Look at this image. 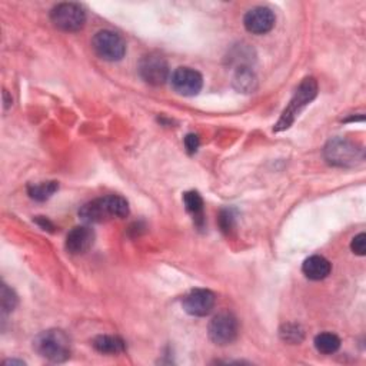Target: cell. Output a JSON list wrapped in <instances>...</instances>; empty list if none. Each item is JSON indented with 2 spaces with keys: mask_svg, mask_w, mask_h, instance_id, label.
<instances>
[{
  "mask_svg": "<svg viewBox=\"0 0 366 366\" xmlns=\"http://www.w3.org/2000/svg\"><path fill=\"white\" fill-rule=\"evenodd\" d=\"M129 203L119 195H109L85 203L79 210V218L86 223H102L113 218H126Z\"/></svg>",
  "mask_w": 366,
  "mask_h": 366,
  "instance_id": "obj_1",
  "label": "cell"
},
{
  "mask_svg": "<svg viewBox=\"0 0 366 366\" xmlns=\"http://www.w3.org/2000/svg\"><path fill=\"white\" fill-rule=\"evenodd\" d=\"M33 349L50 362L62 363L70 358L72 342L65 331L48 329L34 338Z\"/></svg>",
  "mask_w": 366,
  "mask_h": 366,
  "instance_id": "obj_2",
  "label": "cell"
},
{
  "mask_svg": "<svg viewBox=\"0 0 366 366\" xmlns=\"http://www.w3.org/2000/svg\"><path fill=\"white\" fill-rule=\"evenodd\" d=\"M318 94V82L314 78H306L298 86L294 98L289 102V105L282 112L278 123L274 128V132H282L291 128L301 112L309 105Z\"/></svg>",
  "mask_w": 366,
  "mask_h": 366,
  "instance_id": "obj_3",
  "label": "cell"
},
{
  "mask_svg": "<svg viewBox=\"0 0 366 366\" xmlns=\"http://www.w3.org/2000/svg\"><path fill=\"white\" fill-rule=\"evenodd\" d=\"M325 158L329 165L351 167L365 159V153L358 143L345 138H335L325 146Z\"/></svg>",
  "mask_w": 366,
  "mask_h": 366,
  "instance_id": "obj_4",
  "label": "cell"
},
{
  "mask_svg": "<svg viewBox=\"0 0 366 366\" xmlns=\"http://www.w3.org/2000/svg\"><path fill=\"white\" fill-rule=\"evenodd\" d=\"M92 48L101 59L106 62H119L126 53L123 37L113 30H99L93 36Z\"/></svg>",
  "mask_w": 366,
  "mask_h": 366,
  "instance_id": "obj_5",
  "label": "cell"
},
{
  "mask_svg": "<svg viewBox=\"0 0 366 366\" xmlns=\"http://www.w3.org/2000/svg\"><path fill=\"white\" fill-rule=\"evenodd\" d=\"M50 21L63 32H78L86 23V12L78 3H59L52 9Z\"/></svg>",
  "mask_w": 366,
  "mask_h": 366,
  "instance_id": "obj_6",
  "label": "cell"
},
{
  "mask_svg": "<svg viewBox=\"0 0 366 366\" xmlns=\"http://www.w3.org/2000/svg\"><path fill=\"white\" fill-rule=\"evenodd\" d=\"M207 331L212 342L219 346H226L238 338L239 323L234 314L221 312L210 321Z\"/></svg>",
  "mask_w": 366,
  "mask_h": 366,
  "instance_id": "obj_7",
  "label": "cell"
},
{
  "mask_svg": "<svg viewBox=\"0 0 366 366\" xmlns=\"http://www.w3.org/2000/svg\"><path fill=\"white\" fill-rule=\"evenodd\" d=\"M139 74L141 78L152 86H162L169 78V65L165 57L156 53H150L145 56L139 63Z\"/></svg>",
  "mask_w": 366,
  "mask_h": 366,
  "instance_id": "obj_8",
  "label": "cell"
},
{
  "mask_svg": "<svg viewBox=\"0 0 366 366\" xmlns=\"http://www.w3.org/2000/svg\"><path fill=\"white\" fill-rule=\"evenodd\" d=\"M170 83L173 90L182 96H196L202 86V74L192 68H178L170 74Z\"/></svg>",
  "mask_w": 366,
  "mask_h": 366,
  "instance_id": "obj_9",
  "label": "cell"
},
{
  "mask_svg": "<svg viewBox=\"0 0 366 366\" xmlns=\"http://www.w3.org/2000/svg\"><path fill=\"white\" fill-rule=\"evenodd\" d=\"M215 294L207 289H194L182 301L183 309L192 316H206L215 307Z\"/></svg>",
  "mask_w": 366,
  "mask_h": 366,
  "instance_id": "obj_10",
  "label": "cell"
},
{
  "mask_svg": "<svg viewBox=\"0 0 366 366\" xmlns=\"http://www.w3.org/2000/svg\"><path fill=\"white\" fill-rule=\"evenodd\" d=\"M275 13L266 6H256L250 9L243 17L245 29L254 34H265L271 32L275 26Z\"/></svg>",
  "mask_w": 366,
  "mask_h": 366,
  "instance_id": "obj_11",
  "label": "cell"
},
{
  "mask_svg": "<svg viewBox=\"0 0 366 366\" xmlns=\"http://www.w3.org/2000/svg\"><path fill=\"white\" fill-rule=\"evenodd\" d=\"M94 243V232L89 226H76L66 236V250L72 255H83Z\"/></svg>",
  "mask_w": 366,
  "mask_h": 366,
  "instance_id": "obj_12",
  "label": "cell"
},
{
  "mask_svg": "<svg viewBox=\"0 0 366 366\" xmlns=\"http://www.w3.org/2000/svg\"><path fill=\"white\" fill-rule=\"evenodd\" d=\"M331 262L321 255L309 256L302 265L303 275L311 281H322L331 275Z\"/></svg>",
  "mask_w": 366,
  "mask_h": 366,
  "instance_id": "obj_13",
  "label": "cell"
},
{
  "mask_svg": "<svg viewBox=\"0 0 366 366\" xmlns=\"http://www.w3.org/2000/svg\"><path fill=\"white\" fill-rule=\"evenodd\" d=\"M232 85L239 93H254L258 89V78L250 66L236 68Z\"/></svg>",
  "mask_w": 366,
  "mask_h": 366,
  "instance_id": "obj_14",
  "label": "cell"
},
{
  "mask_svg": "<svg viewBox=\"0 0 366 366\" xmlns=\"http://www.w3.org/2000/svg\"><path fill=\"white\" fill-rule=\"evenodd\" d=\"M93 348L101 354L118 355L126 349L125 340L113 335H99L93 339Z\"/></svg>",
  "mask_w": 366,
  "mask_h": 366,
  "instance_id": "obj_15",
  "label": "cell"
},
{
  "mask_svg": "<svg viewBox=\"0 0 366 366\" xmlns=\"http://www.w3.org/2000/svg\"><path fill=\"white\" fill-rule=\"evenodd\" d=\"M57 189H59V183L54 181L42 182V183H36V185H29L28 195L36 202H45L56 194Z\"/></svg>",
  "mask_w": 366,
  "mask_h": 366,
  "instance_id": "obj_16",
  "label": "cell"
},
{
  "mask_svg": "<svg viewBox=\"0 0 366 366\" xmlns=\"http://www.w3.org/2000/svg\"><path fill=\"white\" fill-rule=\"evenodd\" d=\"M315 348L323 355H332L340 348V339L338 335L331 332H322L315 336Z\"/></svg>",
  "mask_w": 366,
  "mask_h": 366,
  "instance_id": "obj_17",
  "label": "cell"
},
{
  "mask_svg": "<svg viewBox=\"0 0 366 366\" xmlns=\"http://www.w3.org/2000/svg\"><path fill=\"white\" fill-rule=\"evenodd\" d=\"M183 203L189 214L194 215V219L201 226L203 222V199L195 190L186 192L183 195Z\"/></svg>",
  "mask_w": 366,
  "mask_h": 366,
  "instance_id": "obj_18",
  "label": "cell"
},
{
  "mask_svg": "<svg viewBox=\"0 0 366 366\" xmlns=\"http://www.w3.org/2000/svg\"><path fill=\"white\" fill-rule=\"evenodd\" d=\"M279 335L282 338V340L287 342V343H301L305 338V332L302 327L296 323H286L281 327Z\"/></svg>",
  "mask_w": 366,
  "mask_h": 366,
  "instance_id": "obj_19",
  "label": "cell"
},
{
  "mask_svg": "<svg viewBox=\"0 0 366 366\" xmlns=\"http://www.w3.org/2000/svg\"><path fill=\"white\" fill-rule=\"evenodd\" d=\"M0 305H2V311L5 314L13 312L17 306V295L6 283L2 285V291H0Z\"/></svg>",
  "mask_w": 366,
  "mask_h": 366,
  "instance_id": "obj_20",
  "label": "cell"
},
{
  "mask_svg": "<svg viewBox=\"0 0 366 366\" xmlns=\"http://www.w3.org/2000/svg\"><path fill=\"white\" fill-rule=\"evenodd\" d=\"M351 249L352 252L358 256H365L366 254V235L365 234H359L352 239L351 243Z\"/></svg>",
  "mask_w": 366,
  "mask_h": 366,
  "instance_id": "obj_21",
  "label": "cell"
},
{
  "mask_svg": "<svg viewBox=\"0 0 366 366\" xmlns=\"http://www.w3.org/2000/svg\"><path fill=\"white\" fill-rule=\"evenodd\" d=\"M219 223H221V227H222L223 232L229 234L235 226V216L232 215V212L223 210L221 214V218H219Z\"/></svg>",
  "mask_w": 366,
  "mask_h": 366,
  "instance_id": "obj_22",
  "label": "cell"
},
{
  "mask_svg": "<svg viewBox=\"0 0 366 366\" xmlns=\"http://www.w3.org/2000/svg\"><path fill=\"white\" fill-rule=\"evenodd\" d=\"M199 145H201V141H199V136L195 133H189L185 136V148L187 150L189 155H194V153H196V150L199 149Z\"/></svg>",
  "mask_w": 366,
  "mask_h": 366,
  "instance_id": "obj_23",
  "label": "cell"
},
{
  "mask_svg": "<svg viewBox=\"0 0 366 366\" xmlns=\"http://www.w3.org/2000/svg\"><path fill=\"white\" fill-rule=\"evenodd\" d=\"M36 222L39 223L45 230H52L53 229V225L46 218H43V216H37L36 218Z\"/></svg>",
  "mask_w": 366,
  "mask_h": 366,
  "instance_id": "obj_24",
  "label": "cell"
},
{
  "mask_svg": "<svg viewBox=\"0 0 366 366\" xmlns=\"http://www.w3.org/2000/svg\"><path fill=\"white\" fill-rule=\"evenodd\" d=\"M3 365H25V362H22V360H16V359H9V360H5Z\"/></svg>",
  "mask_w": 366,
  "mask_h": 366,
  "instance_id": "obj_25",
  "label": "cell"
}]
</instances>
